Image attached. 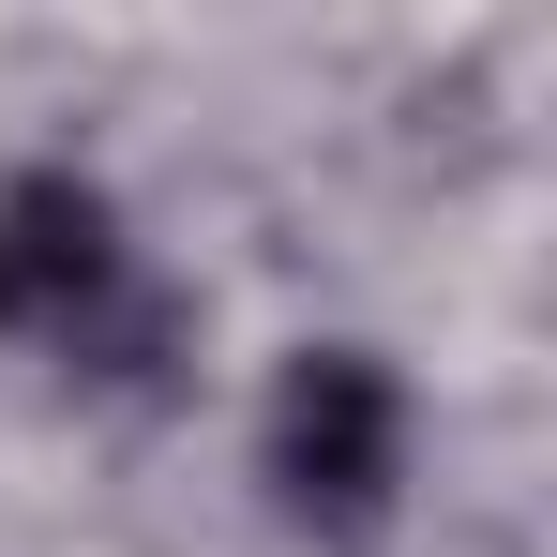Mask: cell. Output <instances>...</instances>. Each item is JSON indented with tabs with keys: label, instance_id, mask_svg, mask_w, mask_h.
Returning <instances> with one entry per match:
<instances>
[{
	"label": "cell",
	"instance_id": "obj_1",
	"mask_svg": "<svg viewBox=\"0 0 557 557\" xmlns=\"http://www.w3.org/2000/svg\"><path fill=\"white\" fill-rule=\"evenodd\" d=\"M272 497L317 528V543H362L376 512H392V482H407V392L376 347H301L272 376Z\"/></svg>",
	"mask_w": 557,
	"mask_h": 557
},
{
	"label": "cell",
	"instance_id": "obj_2",
	"mask_svg": "<svg viewBox=\"0 0 557 557\" xmlns=\"http://www.w3.org/2000/svg\"><path fill=\"white\" fill-rule=\"evenodd\" d=\"M136 286V242H121V196L76 182V166H15L0 182V332L76 362L91 317Z\"/></svg>",
	"mask_w": 557,
	"mask_h": 557
}]
</instances>
